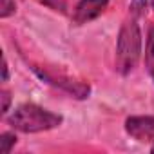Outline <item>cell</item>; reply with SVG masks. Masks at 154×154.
<instances>
[{
  "instance_id": "4fadbf2b",
  "label": "cell",
  "mask_w": 154,
  "mask_h": 154,
  "mask_svg": "<svg viewBox=\"0 0 154 154\" xmlns=\"http://www.w3.org/2000/svg\"><path fill=\"white\" fill-rule=\"evenodd\" d=\"M150 150H152V152H154V147H150Z\"/></svg>"
},
{
  "instance_id": "6da1fadb",
  "label": "cell",
  "mask_w": 154,
  "mask_h": 154,
  "mask_svg": "<svg viewBox=\"0 0 154 154\" xmlns=\"http://www.w3.org/2000/svg\"><path fill=\"white\" fill-rule=\"evenodd\" d=\"M141 31L138 24V13L131 11L120 27L116 42V71L120 74H131L141 58Z\"/></svg>"
},
{
  "instance_id": "5b68a950",
  "label": "cell",
  "mask_w": 154,
  "mask_h": 154,
  "mask_svg": "<svg viewBox=\"0 0 154 154\" xmlns=\"http://www.w3.org/2000/svg\"><path fill=\"white\" fill-rule=\"evenodd\" d=\"M109 6V0H80L72 11V24L84 26L96 20Z\"/></svg>"
},
{
  "instance_id": "5bb4252c",
  "label": "cell",
  "mask_w": 154,
  "mask_h": 154,
  "mask_svg": "<svg viewBox=\"0 0 154 154\" xmlns=\"http://www.w3.org/2000/svg\"><path fill=\"white\" fill-rule=\"evenodd\" d=\"M152 78H154V74H152Z\"/></svg>"
},
{
  "instance_id": "8fae6325",
  "label": "cell",
  "mask_w": 154,
  "mask_h": 154,
  "mask_svg": "<svg viewBox=\"0 0 154 154\" xmlns=\"http://www.w3.org/2000/svg\"><path fill=\"white\" fill-rule=\"evenodd\" d=\"M2 82L6 84L8 80H9V67H8V60H6V56H4V63H2Z\"/></svg>"
},
{
  "instance_id": "3957f363",
  "label": "cell",
  "mask_w": 154,
  "mask_h": 154,
  "mask_svg": "<svg viewBox=\"0 0 154 154\" xmlns=\"http://www.w3.org/2000/svg\"><path fill=\"white\" fill-rule=\"evenodd\" d=\"M31 71L38 76V78L63 93H67L71 98L76 100H87L91 96V85L84 80H78L74 76L53 67V65H38V63H31Z\"/></svg>"
},
{
  "instance_id": "277c9868",
  "label": "cell",
  "mask_w": 154,
  "mask_h": 154,
  "mask_svg": "<svg viewBox=\"0 0 154 154\" xmlns=\"http://www.w3.org/2000/svg\"><path fill=\"white\" fill-rule=\"evenodd\" d=\"M125 131L136 141L154 147V116H129L125 120Z\"/></svg>"
},
{
  "instance_id": "7c38bea8",
  "label": "cell",
  "mask_w": 154,
  "mask_h": 154,
  "mask_svg": "<svg viewBox=\"0 0 154 154\" xmlns=\"http://www.w3.org/2000/svg\"><path fill=\"white\" fill-rule=\"evenodd\" d=\"M150 8H152V9H154V0H150Z\"/></svg>"
},
{
  "instance_id": "ba28073f",
  "label": "cell",
  "mask_w": 154,
  "mask_h": 154,
  "mask_svg": "<svg viewBox=\"0 0 154 154\" xmlns=\"http://www.w3.org/2000/svg\"><path fill=\"white\" fill-rule=\"evenodd\" d=\"M38 2L56 13H65L67 9V0H38Z\"/></svg>"
},
{
  "instance_id": "9c48e42d",
  "label": "cell",
  "mask_w": 154,
  "mask_h": 154,
  "mask_svg": "<svg viewBox=\"0 0 154 154\" xmlns=\"http://www.w3.org/2000/svg\"><path fill=\"white\" fill-rule=\"evenodd\" d=\"M15 11H17L15 0H2V6H0V17H2V18H8V17L15 15Z\"/></svg>"
},
{
  "instance_id": "52a82bcc",
  "label": "cell",
  "mask_w": 154,
  "mask_h": 154,
  "mask_svg": "<svg viewBox=\"0 0 154 154\" xmlns=\"http://www.w3.org/2000/svg\"><path fill=\"white\" fill-rule=\"evenodd\" d=\"M15 145H17V136L13 132H2L0 134V154H9Z\"/></svg>"
},
{
  "instance_id": "30bf717a",
  "label": "cell",
  "mask_w": 154,
  "mask_h": 154,
  "mask_svg": "<svg viewBox=\"0 0 154 154\" xmlns=\"http://www.w3.org/2000/svg\"><path fill=\"white\" fill-rule=\"evenodd\" d=\"M0 98H2V114H6L9 111V105H11V93L8 89H2Z\"/></svg>"
},
{
  "instance_id": "8992f818",
  "label": "cell",
  "mask_w": 154,
  "mask_h": 154,
  "mask_svg": "<svg viewBox=\"0 0 154 154\" xmlns=\"http://www.w3.org/2000/svg\"><path fill=\"white\" fill-rule=\"evenodd\" d=\"M145 65L150 72V76L154 74V26L149 29L147 35V44H145Z\"/></svg>"
},
{
  "instance_id": "7a4b0ae2",
  "label": "cell",
  "mask_w": 154,
  "mask_h": 154,
  "mask_svg": "<svg viewBox=\"0 0 154 154\" xmlns=\"http://www.w3.org/2000/svg\"><path fill=\"white\" fill-rule=\"evenodd\" d=\"M6 122L15 131L35 134V132H45L60 127L63 122V116L53 111H47L36 103H22L9 116H6Z\"/></svg>"
}]
</instances>
